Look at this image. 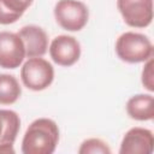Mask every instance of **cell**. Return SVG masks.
I'll return each mask as SVG.
<instances>
[{
    "label": "cell",
    "mask_w": 154,
    "mask_h": 154,
    "mask_svg": "<svg viewBox=\"0 0 154 154\" xmlns=\"http://www.w3.org/2000/svg\"><path fill=\"white\" fill-rule=\"evenodd\" d=\"M117 7L131 28H147L153 20V0H117Z\"/></svg>",
    "instance_id": "5b68a950"
},
{
    "label": "cell",
    "mask_w": 154,
    "mask_h": 154,
    "mask_svg": "<svg viewBox=\"0 0 154 154\" xmlns=\"http://www.w3.org/2000/svg\"><path fill=\"white\" fill-rule=\"evenodd\" d=\"M0 153H14L13 144H1L0 146Z\"/></svg>",
    "instance_id": "2e32d148"
},
{
    "label": "cell",
    "mask_w": 154,
    "mask_h": 154,
    "mask_svg": "<svg viewBox=\"0 0 154 154\" xmlns=\"http://www.w3.org/2000/svg\"><path fill=\"white\" fill-rule=\"evenodd\" d=\"M49 55L52 60L64 67L72 66L81 57V45L73 36L59 35L49 45Z\"/></svg>",
    "instance_id": "52a82bcc"
},
{
    "label": "cell",
    "mask_w": 154,
    "mask_h": 154,
    "mask_svg": "<svg viewBox=\"0 0 154 154\" xmlns=\"http://www.w3.org/2000/svg\"><path fill=\"white\" fill-rule=\"evenodd\" d=\"M20 79L30 90H45L53 83L54 67L42 57L29 58L20 69Z\"/></svg>",
    "instance_id": "3957f363"
},
{
    "label": "cell",
    "mask_w": 154,
    "mask_h": 154,
    "mask_svg": "<svg viewBox=\"0 0 154 154\" xmlns=\"http://www.w3.org/2000/svg\"><path fill=\"white\" fill-rule=\"evenodd\" d=\"M34 0H0V24L16 23L31 6Z\"/></svg>",
    "instance_id": "7c38bea8"
},
{
    "label": "cell",
    "mask_w": 154,
    "mask_h": 154,
    "mask_svg": "<svg viewBox=\"0 0 154 154\" xmlns=\"http://www.w3.org/2000/svg\"><path fill=\"white\" fill-rule=\"evenodd\" d=\"M22 95V87L13 75L0 73V105H12Z\"/></svg>",
    "instance_id": "4fadbf2b"
},
{
    "label": "cell",
    "mask_w": 154,
    "mask_h": 154,
    "mask_svg": "<svg viewBox=\"0 0 154 154\" xmlns=\"http://www.w3.org/2000/svg\"><path fill=\"white\" fill-rule=\"evenodd\" d=\"M54 18L63 29L79 31L88 23L89 10L79 0H59L54 6Z\"/></svg>",
    "instance_id": "277c9868"
},
{
    "label": "cell",
    "mask_w": 154,
    "mask_h": 154,
    "mask_svg": "<svg viewBox=\"0 0 154 154\" xmlns=\"http://www.w3.org/2000/svg\"><path fill=\"white\" fill-rule=\"evenodd\" d=\"M25 57V47L19 35L11 31H0V67L17 69Z\"/></svg>",
    "instance_id": "8992f818"
},
{
    "label": "cell",
    "mask_w": 154,
    "mask_h": 154,
    "mask_svg": "<svg viewBox=\"0 0 154 154\" xmlns=\"http://www.w3.org/2000/svg\"><path fill=\"white\" fill-rule=\"evenodd\" d=\"M116 53L118 58L129 64L144 63L153 58V43L148 36L126 31L116 41Z\"/></svg>",
    "instance_id": "7a4b0ae2"
},
{
    "label": "cell",
    "mask_w": 154,
    "mask_h": 154,
    "mask_svg": "<svg viewBox=\"0 0 154 154\" xmlns=\"http://www.w3.org/2000/svg\"><path fill=\"white\" fill-rule=\"evenodd\" d=\"M154 149V135L149 129L135 126L124 135L119 153L120 154H152Z\"/></svg>",
    "instance_id": "ba28073f"
},
{
    "label": "cell",
    "mask_w": 154,
    "mask_h": 154,
    "mask_svg": "<svg viewBox=\"0 0 154 154\" xmlns=\"http://www.w3.org/2000/svg\"><path fill=\"white\" fill-rule=\"evenodd\" d=\"M25 47V55L28 58L42 57L48 48V35L37 25H25L18 32Z\"/></svg>",
    "instance_id": "9c48e42d"
},
{
    "label": "cell",
    "mask_w": 154,
    "mask_h": 154,
    "mask_svg": "<svg viewBox=\"0 0 154 154\" xmlns=\"http://www.w3.org/2000/svg\"><path fill=\"white\" fill-rule=\"evenodd\" d=\"M153 58L148 59L147 61H144V67L142 70V75H141V81H142V84L143 87L153 93L154 91V73H153Z\"/></svg>",
    "instance_id": "9a60e30c"
},
{
    "label": "cell",
    "mask_w": 154,
    "mask_h": 154,
    "mask_svg": "<svg viewBox=\"0 0 154 154\" xmlns=\"http://www.w3.org/2000/svg\"><path fill=\"white\" fill-rule=\"evenodd\" d=\"M19 129V116L12 109H0V146L13 144Z\"/></svg>",
    "instance_id": "8fae6325"
},
{
    "label": "cell",
    "mask_w": 154,
    "mask_h": 154,
    "mask_svg": "<svg viewBox=\"0 0 154 154\" xmlns=\"http://www.w3.org/2000/svg\"><path fill=\"white\" fill-rule=\"evenodd\" d=\"M126 113L131 119L147 122L154 118V99L152 94H136L126 102Z\"/></svg>",
    "instance_id": "30bf717a"
},
{
    "label": "cell",
    "mask_w": 154,
    "mask_h": 154,
    "mask_svg": "<svg viewBox=\"0 0 154 154\" xmlns=\"http://www.w3.org/2000/svg\"><path fill=\"white\" fill-rule=\"evenodd\" d=\"M59 142V128L53 119H35L22 140L23 154H52Z\"/></svg>",
    "instance_id": "6da1fadb"
},
{
    "label": "cell",
    "mask_w": 154,
    "mask_h": 154,
    "mask_svg": "<svg viewBox=\"0 0 154 154\" xmlns=\"http://www.w3.org/2000/svg\"><path fill=\"white\" fill-rule=\"evenodd\" d=\"M111 152L108 144L100 138L84 140L78 148L79 154H111Z\"/></svg>",
    "instance_id": "5bb4252c"
}]
</instances>
